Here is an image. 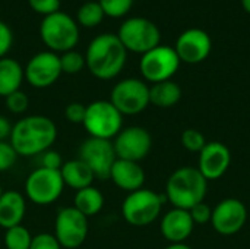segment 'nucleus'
I'll return each mask as SVG.
<instances>
[{"mask_svg": "<svg viewBox=\"0 0 250 249\" xmlns=\"http://www.w3.org/2000/svg\"><path fill=\"white\" fill-rule=\"evenodd\" d=\"M57 139V126L48 116L31 114L19 119L10 132L9 142L18 157L41 156Z\"/></svg>", "mask_w": 250, "mask_h": 249, "instance_id": "obj_1", "label": "nucleus"}, {"mask_svg": "<svg viewBox=\"0 0 250 249\" xmlns=\"http://www.w3.org/2000/svg\"><path fill=\"white\" fill-rule=\"evenodd\" d=\"M145 170L136 161L117 158L110 172V181L122 191L130 194L144 188L145 183Z\"/></svg>", "mask_w": 250, "mask_h": 249, "instance_id": "obj_19", "label": "nucleus"}, {"mask_svg": "<svg viewBox=\"0 0 250 249\" xmlns=\"http://www.w3.org/2000/svg\"><path fill=\"white\" fill-rule=\"evenodd\" d=\"M82 125L91 138L111 141L123 129V114L110 100H95L86 106Z\"/></svg>", "mask_w": 250, "mask_h": 249, "instance_id": "obj_6", "label": "nucleus"}, {"mask_svg": "<svg viewBox=\"0 0 250 249\" xmlns=\"http://www.w3.org/2000/svg\"><path fill=\"white\" fill-rule=\"evenodd\" d=\"M60 56L50 50L34 54L23 68L25 81L37 90L51 87L62 76Z\"/></svg>", "mask_w": 250, "mask_h": 249, "instance_id": "obj_12", "label": "nucleus"}, {"mask_svg": "<svg viewBox=\"0 0 250 249\" xmlns=\"http://www.w3.org/2000/svg\"><path fill=\"white\" fill-rule=\"evenodd\" d=\"M29 249H63L53 233H38L32 238Z\"/></svg>", "mask_w": 250, "mask_h": 249, "instance_id": "obj_35", "label": "nucleus"}, {"mask_svg": "<svg viewBox=\"0 0 250 249\" xmlns=\"http://www.w3.org/2000/svg\"><path fill=\"white\" fill-rule=\"evenodd\" d=\"M4 104H6V109L12 114H23L29 107V98L23 91L19 90V91L7 95L4 98Z\"/></svg>", "mask_w": 250, "mask_h": 249, "instance_id": "obj_30", "label": "nucleus"}, {"mask_svg": "<svg viewBox=\"0 0 250 249\" xmlns=\"http://www.w3.org/2000/svg\"><path fill=\"white\" fill-rule=\"evenodd\" d=\"M12 44H13V32L6 22L0 21V59L6 57V54L12 48Z\"/></svg>", "mask_w": 250, "mask_h": 249, "instance_id": "obj_37", "label": "nucleus"}, {"mask_svg": "<svg viewBox=\"0 0 250 249\" xmlns=\"http://www.w3.org/2000/svg\"><path fill=\"white\" fill-rule=\"evenodd\" d=\"M60 175L63 178L64 186H69L75 191L91 186L95 179L92 170L81 158L64 161L60 169Z\"/></svg>", "mask_w": 250, "mask_h": 249, "instance_id": "obj_21", "label": "nucleus"}, {"mask_svg": "<svg viewBox=\"0 0 250 249\" xmlns=\"http://www.w3.org/2000/svg\"><path fill=\"white\" fill-rule=\"evenodd\" d=\"M208 194V181L195 167H180L174 170L166 183V198L174 208L189 211L205 201Z\"/></svg>", "mask_w": 250, "mask_h": 249, "instance_id": "obj_3", "label": "nucleus"}, {"mask_svg": "<svg viewBox=\"0 0 250 249\" xmlns=\"http://www.w3.org/2000/svg\"><path fill=\"white\" fill-rule=\"evenodd\" d=\"M79 25L66 12H56L44 16L40 23V37L44 45L53 53H66L75 50L79 43Z\"/></svg>", "mask_w": 250, "mask_h": 249, "instance_id": "obj_4", "label": "nucleus"}, {"mask_svg": "<svg viewBox=\"0 0 250 249\" xmlns=\"http://www.w3.org/2000/svg\"><path fill=\"white\" fill-rule=\"evenodd\" d=\"M3 192H4V191H3V188H1V183H0V197L3 195Z\"/></svg>", "mask_w": 250, "mask_h": 249, "instance_id": "obj_41", "label": "nucleus"}, {"mask_svg": "<svg viewBox=\"0 0 250 249\" xmlns=\"http://www.w3.org/2000/svg\"><path fill=\"white\" fill-rule=\"evenodd\" d=\"M248 222V208L237 198H226L212 208L211 226L223 235L231 236L239 233Z\"/></svg>", "mask_w": 250, "mask_h": 249, "instance_id": "obj_15", "label": "nucleus"}, {"mask_svg": "<svg viewBox=\"0 0 250 249\" xmlns=\"http://www.w3.org/2000/svg\"><path fill=\"white\" fill-rule=\"evenodd\" d=\"M110 101L123 116L139 114L149 106V87L142 79L125 78L113 87Z\"/></svg>", "mask_w": 250, "mask_h": 249, "instance_id": "obj_10", "label": "nucleus"}, {"mask_svg": "<svg viewBox=\"0 0 250 249\" xmlns=\"http://www.w3.org/2000/svg\"><path fill=\"white\" fill-rule=\"evenodd\" d=\"M193 220L186 210L173 208L167 211L160 223L161 235L170 244H183L193 232Z\"/></svg>", "mask_w": 250, "mask_h": 249, "instance_id": "obj_18", "label": "nucleus"}, {"mask_svg": "<svg viewBox=\"0 0 250 249\" xmlns=\"http://www.w3.org/2000/svg\"><path fill=\"white\" fill-rule=\"evenodd\" d=\"M89 232L88 217L78 211L73 205L63 207L57 211L54 219V238L64 249L81 248Z\"/></svg>", "mask_w": 250, "mask_h": 249, "instance_id": "obj_11", "label": "nucleus"}, {"mask_svg": "<svg viewBox=\"0 0 250 249\" xmlns=\"http://www.w3.org/2000/svg\"><path fill=\"white\" fill-rule=\"evenodd\" d=\"M180 59L170 45H157L141 56L139 70L145 81L158 84L171 79L180 68Z\"/></svg>", "mask_w": 250, "mask_h": 249, "instance_id": "obj_9", "label": "nucleus"}, {"mask_svg": "<svg viewBox=\"0 0 250 249\" xmlns=\"http://www.w3.org/2000/svg\"><path fill=\"white\" fill-rule=\"evenodd\" d=\"M105 15L98 1H85L76 12V22L85 28H94L104 21Z\"/></svg>", "mask_w": 250, "mask_h": 249, "instance_id": "obj_25", "label": "nucleus"}, {"mask_svg": "<svg viewBox=\"0 0 250 249\" xmlns=\"http://www.w3.org/2000/svg\"><path fill=\"white\" fill-rule=\"evenodd\" d=\"M113 145L117 158L139 163L149 154L152 148V138L142 126H127L117 134L113 139Z\"/></svg>", "mask_w": 250, "mask_h": 249, "instance_id": "obj_14", "label": "nucleus"}, {"mask_svg": "<svg viewBox=\"0 0 250 249\" xmlns=\"http://www.w3.org/2000/svg\"><path fill=\"white\" fill-rule=\"evenodd\" d=\"M117 37L127 51L142 56L154 47L160 45L161 31L151 19L133 16L122 22L117 31Z\"/></svg>", "mask_w": 250, "mask_h": 249, "instance_id": "obj_7", "label": "nucleus"}, {"mask_svg": "<svg viewBox=\"0 0 250 249\" xmlns=\"http://www.w3.org/2000/svg\"><path fill=\"white\" fill-rule=\"evenodd\" d=\"M104 203L105 200L103 192L94 185L76 191L73 198V207L88 219L97 216L104 208Z\"/></svg>", "mask_w": 250, "mask_h": 249, "instance_id": "obj_24", "label": "nucleus"}, {"mask_svg": "<svg viewBox=\"0 0 250 249\" xmlns=\"http://www.w3.org/2000/svg\"><path fill=\"white\" fill-rule=\"evenodd\" d=\"M29 7L42 16H48L60 10V0H28Z\"/></svg>", "mask_w": 250, "mask_h": 249, "instance_id": "obj_33", "label": "nucleus"}, {"mask_svg": "<svg viewBox=\"0 0 250 249\" xmlns=\"http://www.w3.org/2000/svg\"><path fill=\"white\" fill-rule=\"evenodd\" d=\"M63 160H62V156L59 151H54V150H47L45 153L41 154V158H40V164L41 167H45V169H51V170H60L62 166H63Z\"/></svg>", "mask_w": 250, "mask_h": 249, "instance_id": "obj_36", "label": "nucleus"}, {"mask_svg": "<svg viewBox=\"0 0 250 249\" xmlns=\"http://www.w3.org/2000/svg\"><path fill=\"white\" fill-rule=\"evenodd\" d=\"M180 98L182 88L177 82L171 79L152 84V87H149V104H154L160 109H170L176 106Z\"/></svg>", "mask_w": 250, "mask_h": 249, "instance_id": "obj_23", "label": "nucleus"}, {"mask_svg": "<svg viewBox=\"0 0 250 249\" xmlns=\"http://www.w3.org/2000/svg\"><path fill=\"white\" fill-rule=\"evenodd\" d=\"M94 173L95 179L105 181L110 178L111 167L117 160L113 141L88 138L79 148V157Z\"/></svg>", "mask_w": 250, "mask_h": 249, "instance_id": "obj_13", "label": "nucleus"}, {"mask_svg": "<svg viewBox=\"0 0 250 249\" xmlns=\"http://www.w3.org/2000/svg\"><path fill=\"white\" fill-rule=\"evenodd\" d=\"M174 50L180 62L196 65L208 59L211 54L212 40L207 31L201 28H189L177 37Z\"/></svg>", "mask_w": 250, "mask_h": 249, "instance_id": "obj_16", "label": "nucleus"}, {"mask_svg": "<svg viewBox=\"0 0 250 249\" xmlns=\"http://www.w3.org/2000/svg\"><path fill=\"white\" fill-rule=\"evenodd\" d=\"M32 238L34 236L31 235V232L25 226H22V225L13 226V227L4 230V238H3L4 248L29 249L31 242H32Z\"/></svg>", "mask_w": 250, "mask_h": 249, "instance_id": "obj_26", "label": "nucleus"}, {"mask_svg": "<svg viewBox=\"0 0 250 249\" xmlns=\"http://www.w3.org/2000/svg\"><path fill=\"white\" fill-rule=\"evenodd\" d=\"M231 164V153L227 145L218 141L207 142L199 153L198 170L209 182L217 181L226 175Z\"/></svg>", "mask_w": 250, "mask_h": 249, "instance_id": "obj_17", "label": "nucleus"}, {"mask_svg": "<svg viewBox=\"0 0 250 249\" xmlns=\"http://www.w3.org/2000/svg\"><path fill=\"white\" fill-rule=\"evenodd\" d=\"M189 214L195 225H205V223H211L212 208L205 203H199L189 210Z\"/></svg>", "mask_w": 250, "mask_h": 249, "instance_id": "obj_34", "label": "nucleus"}, {"mask_svg": "<svg viewBox=\"0 0 250 249\" xmlns=\"http://www.w3.org/2000/svg\"><path fill=\"white\" fill-rule=\"evenodd\" d=\"M18 154L9 141H0V173L10 170L16 163Z\"/></svg>", "mask_w": 250, "mask_h": 249, "instance_id": "obj_31", "label": "nucleus"}, {"mask_svg": "<svg viewBox=\"0 0 250 249\" xmlns=\"http://www.w3.org/2000/svg\"><path fill=\"white\" fill-rule=\"evenodd\" d=\"M133 1L135 0H98L104 15L114 19L126 16L132 9Z\"/></svg>", "mask_w": 250, "mask_h": 249, "instance_id": "obj_28", "label": "nucleus"}, {"mask_svg": "<svg viewBox=\"0 0 250 249\" xmlns=\"http://www.w3.org/2000/svg\"><path fill=\"white\" fill-rule=\"evenodd\" d=\"M60 66H62V72L67 73V75H76L79 73L83 68H86L85 65V54L76 51V50H69L66 53L60 54Z\"/></svg>", "mask_w": 250, "mask_h": 249, "instance_id": "obj_27", "label": "nucleus"}, {"mask_svg": "<svg viewBox=\"0 0 250 249\" xmlns=\"http://www.w3.org/2000/svg\"><path fill=\"white\" fill-rule=\"evenodd\" d=\"M166 201V197L142 188L126 195L122 204V216L130 226L145 227L160 217Z\"/></svg>", "mask_w": 250, "mask_h": 249, "instance_id": "obj_5", "label": "nucleus"}, {"mask_svg": "<svg viewBox=\"0 0 250 249\" xmlns=\"http://www.w3.org/2000/svg\"><path fill=\"white\" fill-rule=\"evenodd\" d=\"M25 79L22 65L13 57L0 59V97H7L21 90Z\"/></svg>", "mask_w": 250, "mask_h": 249, "instance_id": "obj_22", "label": "nucleus"}, {"mask_svg": "<svg viewBox=\"0 0 250 249\" xmlns=\"http://www.w3.org/2000/svg\"><path fill=\"white\" fill-rule=\"evenodd\" d=\"M242 1V6L245 9V12H248L250 15V0H240Z\"/></svg>", "mask_w": 250, "mask_h": 249, "instance_id": "obj_40", "label": "nucleus"}, {"mask_svg": "<svg viewBox=\"0 0 250 249\" xmlns=\"http://www.w3.org/2000/svg\"><path fill=\"white\" fill-rule=\"evenodd\" d=\"M166 249H192V248L183 242V244H170V245H168Z\"/></svg>", "mask_w": 250, "mask_h": 249, "instance_id": "obj_39", "label": "nucleus"}, {"mask_svg": "<svg viewBox=\"0 0 250 249\" xmlns=\"http://www.w3.org/2000/svg\"><path fill=\"white\" fill-rule=\"evenodd\" d=\"M12 123L6 116L0 114V141H7L10 138V132H12Z\"/></svg>", "mask_w": 250, "mask_h": 249, "instance_id": "obj_38", "label": "nucleus"}, {"mask_svg": "<svg viewBox=\"0 0 250 249\" xmlns=\"http://www.w3.org/2000/svg\"><path fill=\"white\" fill-rule=\"evenodd\" d=\"M207 141L201 131L198 129H186L182 134V145L190 153H201L205 147Z\"/></svg>", "mask_w": 250, "mask_h": 249, "instance_id": "obj_29", "label": "nucleus"}, {"mask_svg": "<svg viewBox=\"0 0 250 249\" xmlns=\"http://www.w3.org/2000/svg\"><path fill=\"white\" fill-rule=\"evenodd\" d=\"M26 213V198L19 191H4L0 197V227L10 229L22 225Z\"/></svg>", "mask_w": 250, "mask_h": 249, "instance_id": "obj_20", "label": "nucleus"}, {"mask_svg": "<svg viewBox=\"0 0 250 249\" xmlns=\"http://www.w3.org/2000/svg\"><path fill=\"white\" fill-rule=\"evenodd\" d=\"M127 50L117 34H100L94 37L85 51V65L89 73L100 81L119 76L126 65Z\"/></svg>", "mask_w": 250, "mask_h": 249, "instance_id": "obj_2", "label": "nucleus"}, {"mask_svg": "<svg viewBox=\"0 0 250 249\" xmlns=\"http://www.w3.org/2000/svg\"><path fill=\"white\" fill-rule=\"evenodd\" d=\"M85 112H86V106L82 104V103H69L66 107H64V119L69 122V123H73V125H82L83 123V119H85Z\"/></svg>", "mask_w": 250, "mask_h": 249, "instance_id": "obj_32", "label": "nucleus"}, {"mask_svg": "<svg viewBox=\"0 0 250 249\" xmlns=\"http://www.w3.org/2000/svg\"><path fill=\"white\" fill-rule=\"evenodd\" d=\"M25 198L35 205H51L62 197L64 182L60 170L45 167L34 169L25 181Z\"/></svg>", "mask_w": 250, "mask_h": 249, "instance_id": "obj_8", "label": "nucleus"}]
</instances>
